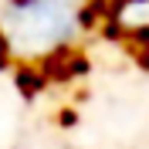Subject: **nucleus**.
Listing matches in <instances>:
<instances>
[{
	"label": "nucleus",
	"mask_w": 149,
	"mask_h": 149,
	"mask_svg": "<svg viewBox=\"0 0 149 149\" xmlns=\"http://www.w3.org/2000/svg\"><path fill=\"white\" fill-rule=\"evenodd\" d=\"M88 7V0H3L0 47L17 61L54 58L85 31Z\"/></svg>",
	"instance_id": "1"
}]
</instances>
